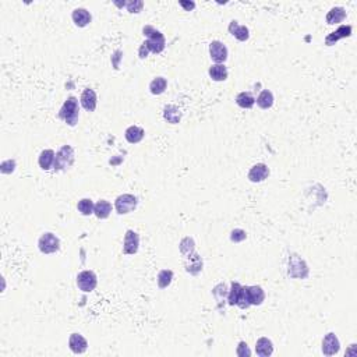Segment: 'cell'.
Masks as SVG:
<instances>
[{"label": "cell", "instance_id": "cell-31", "mask_svg": "<svg viewBox=\"0 0 357 357\" xmlns=\"http://www.w3.org/2000/svg\"><path fill=\"white\" fill-rule=\"evenodd\" d=\"M172 279H173V271H170V269H163V271H161V272L158 273V286L161 287V289H166L169 285L172 284Z\"/></svg>", "mask_w": 357, "mask_h": 357}, {"label": "cell", "instance_id": "cell-36", "mask_svg": "<svg viewBox=\"0 0 357 357\" xmlns=\"http://www.w3.org/2000/svg\"><path fill=\"white\" fill-rule=\"evenodd\" d=\"M178 4L184 9L186 11H191L196 9V3L194 1H186V0H180Z\"/></svg>", "mask_w": 357, "mask_h": 357}, {"label": "cell", "instance_id": "cell-32", "mask_svg": "<svg viewBox=\"0 0 357 357\" xmlns=\"http://www.w3.org/2000/svg\"><path fill=\"white\" fill-rule=\"evenodd\" d=\"M144 7V3L141 0H134V1H127L126 9L128 13H140Z\"/></svg>", "mask_w": 357, "mask_h": 357}, {"label": "cell", "instance_id": "cell-25", "mask_svg": "<svg viewBox=\"0 0 357 357\" xmlns=\"http://www.w3.org/2000/svg\"><path fill=\"white\" fill-rule=\"evenodd\" d=\"M163 119L168 123H170V125H178V122H180V119H181V112H180V109H178V106H165V109H163Z\"/></svg>", "mask_w": 357, "mask_h": 357}, {"label": "cell", "instance_id": "cell-3", "mask_svg": "<svg viewBox=\"0 0 357 357\" xmlns=\"http://www.w3.org/2000/svg\"><path fill=\"white\" fill-rule=\"evenodd\" d=\"M74 163V149L70 145H63L57 151L54 159V170H66Z\"/></svg>", "mask_w": 357, "mask_h": 357}, {"label": "cell", "instance_id": "cell-17", "mask_svg": "<svg viewBox=\"0 0 357 357\" xmlns=\"http://www.w3.org/2000/svg\"><path fill=\"white\" fill-rule=\"evenodd\" d=\"M352 35V25H342L339 27L335 32H331L328 36L325 38V43L328 46H332L335 45L339 39H343Z\"/></svg>", "mask_w": 357, "mask_h": 357}, {"label": "cell", "instance_id": "cell-8", "mask_svg": "<svg viewBox=\"0 0 357 357\" xmlns=\"http://www.w3.org/2000/svg\"><path fill=\"white\" fill-rule=\"evenodd\" d=\"M210 56L215 64H223L228 59V48L221 41H212L210 43Z\"/></svg>", "mask_w": 357, "mask_h": 357}, {"label": "cell", "instance_id": "cell-29", "mask_svg": "<svg viewBox=\"0 0 357 357\" xmlns=\"http://www.w3.org/2000/svg\"><path fill=\"white\" fill-rule=\"evenodd\" d=\"M236 104L243 109H251L255 104V99L250 92H240L236 96Z\"/></svg>", "mask_w": 357, "mask_h": 357}, {"label": "cell", "instance_id": "cell-24", "mask_svg": "<svg viewBox=\"0 0 357 357\" xmlns=\"http://www.w3.org/2000/svg\"><path fill=\"white\" fill-rule=\"evenodd\" d=\"M112 212V204L106 200H99L95 204L94 214L98 219H106Z\"/></svg>", "mask_w": 357, "mask_h": 357}, {"label": "cell", "instance_id": "cell-20", "mask_svg": "<svg viewBox=\"0 0 357 357\" xmlns=\"http://www.w3.org/2000/svg\"><path fill=\"white\" fill-rule=\"evenodd\" d=\"M255 353L260 357H268L273 353L272 342L268 338H260L255 343Z\"/></svg>", "mask_w": 357, "mask_h": 357}, {"label": "cell", "instance_id": "cell-27", "mask_svg": "<svg viewBox=\"0 0 357 357\" xmlns=\"http://www.w3.org/2000/svg\"><path fill=\"white\" fill-rule=\"evenodd\" d=\"M166 87H168L166 78H163V77H157V78H154V80L151 81V84H149V91H151V94L161 95L165 92Z\"/></svg>", "mask_w": 357, "mask_h": 357}, {"label": "cell", "instance_id": "cell-26", "mask_svg": "<svg viewBox=\"0 0 357 357\" xmlns=\"http://www.w3.org/2000/svg\"><path fill=\"white\" fill-rule=\"evenodd\" d=\"M208 73L214 81H225L228 78V69L225 64H212Z\"/></svg>", "mask_w": 357, "mask_h": 357}, {"label": "cell", "instance_id": "cell-33", "mask_svg": "<svg viewBox=\"0 0 357 357\" xmlns=\"http://www.w3.org/2000/svg\"><path fill=\"white\" fill-rule=\"evenodd\" d=\"M246 239H247V233L243 229H234L231 233V240L233 243H242Z\"/></svg>", "mask_w": 357, "mask_h": 357}, {"label": "cell", "instance_id": "cell-18", "mask_svg": "<svg viewBox=\"0 0 357 357\" xmlns=\"http://www.w3.org/2000/svg\"><path fill=\"white\" fill-rule=\"evenodd\" d=\"M71 18H73L74 24L77 25V27H80V28H84L87 27L91 20H92V16H91V13L88 10H85V9H75L73 11V14H71Z\"/></svg>", "mask_w": 357, "mask_h": 357}, {"label": "cell", "instance_id": "cell-21", "mask_svg": "<svg viewBox=\"0 0 357 357\" xmlns=\"http://www.w3.org/2000/svg\"><path fill=\"white\" fill-rule=\"evenodd\" d=\"M54 159H56V154L52 149H43L42 152L39 154L38 158V163L43 170H49L51 168L54 166Z\"/></svg>", "mask_w": 357, "mask_h": 357}, {"label": "cell", "instance_id": "cell-13", "mask_svg": "<svg viewBox=\"0 0 357 357\" xmlns=\"http://www.w3.org/2000/svg\"><path fill=\"white\" fill-rule=\"evenodd\" d=\"M246 297L250 305H260L263 304L265 300V293H264L261 286H246Z\"/></svg>", "mask_w": 357, "mask_h": 357}, {"label": "cell", "instance_id": "cell-16", "mask_svg": "<svg viewBox=\"0 0 357 357\" xmlns=\"http://www.w3.org/2000/svg\"><path fill=\"white\" fill-rule=\"evenodd\" d=\"M81 106L84 107L87 112H94L96 109V102H98V98H96V92L91 88H85L81 94Z\"/></svg>", "mask_w": 357, "mask_h": 357}, {"label": "cell", "instance_id": "cell-10", "mask_svg": "<svg viewBox=\"0 0 357 357\" xmlns=\"http://www.w3.org/2000/svg\"><path fill=\"white\" fill-rule=\"evenodd\" d=\"M307 264L299 257V255H292L289 260V275L292 278H297V279H304L308 275V269H300V267H305Z\"/></svg>", "mask_w": 357, "mask_h": 357}, {"label": "cell", "instance_id": "cell-11", "mask_svg": "<svg viewBox=\"0 0 357 357\" xmlns=\"http://www.w3.org/2000/svg\"><path fill=\"white\" fill-rule=\"evenodd\" d=\"M165 36L161 31H155V34L152 36H149L145 42H143V45L147 48L148 52L152 53H161L165 49Z\"/></svg>", "mask_w": 357, "mask_h": 357}, {"label": "cell", "instance_id": "cell-35", "mask_svg": "<svg viewBox=\"0 0 357 357\" xmlns=\"http://www.w3.org/2000/svg\"><path fill=\"white\" fill-rule=\"evenodd\" d=\"M237 356H240V357H249L250 355H251V352L249 350V347H247V343L246 342H240L239 343V346H237Z\"/></svg>", "mask_w": 357, "mask_h": 357}, {"label": "cell", "instance_id": "cell-5", "mask_svg": "<svg viewBox=\"0 0 357 357\" xmlns=\"http://www.w3.org/2000/svg\"><path fill=\"white\" fill-rule=\"evenodd\" d=\"M137 204H138V198L133 194H122L119 196L115 201V208L116 212L119 215H126L130 214L137 208Z\"/></svg>", "mask_w": 357, "mask_h": 357}, {"label": "cell", "instance_id": "cell-23", "mask_svg": "<svg viewBox=\"0 0 357 357\" xmlns=\"http://www.w3.org/2000/svg\"><path fill=\"white\" fill-rule=\"evenodd\" d=\"M346 18V10L343 7H332L326 14V22L329 25L339 24Z\"/></svg>", "mask_w": 357, "mask_h": 357}, {"label": "cell", "instance_id": "cell-7", "mask_svg": "<svg viewBox=\"0 0 357 357\" xmlns=\"http://www.w3.org/2000/svg\"><path fill=\"white\" fill-rule=\"evenodd\" d=\"M98 285V278L92 271H83L77 275V286L83 292H92Z\"/></svg>", "mask_w": 357, "mask_h": 357}, {"label": "cell", "instance_id": "cell-30", "mask_svg": "<svg viewBox=\"0 0 357 357\" xmlns=\"http://www.w3.org/2000/svg\"><path fill=\"white\" fill-rule=\"evenodd\" d=\"M94 208L95 204L92 202L91 198H83V200L78 201V204H77V210H78V212L81 215H84V216L92 215L94 214Z\"/></svg>", "mask_w": 357, "mask_h": 357}, {"label": "cell", "instance_id": "cell-28", "mask_svg": "<svg viewBox=\"0 0 357 357\" xmlns=\"http://www.w3.org/2000/svg\"><path fill=\"white\" fill-rule=\"evenodd\" d=\"M257 105L261 109H269L273 105V95L269 89H264L257 98Z\"/></svg>", "mask_w": 357, "mask_h": 357}, {"label": "cell", "instance_id": "cell-9", "mask_svg": "<svg viewBox=\"0 0 357 357\" xmlns=\"http://www.w3.org/2000/svg\"><path fill=\"white\" fill-rule=\"evenodd\" d=\"M140 247V234L134 231H127L123 240V252L127 255H133L138 251Z\"/></svg>", "mask_w": 357, "mask_h": 357}, {"label": "cell", "instance_id": "cell-6", "mask_svg": "<svg viewBox=\"0 0 357 357\" xmlns=\"http://www.w3.org/2000/svg\"><path fill=\"white\" fill-rule=\"evenodd\" d=\"M38 247H39V251L42 252V254H53V252L59 251L60 242H59V239L53 233L48 232V233H43L42 236L39 237Z\"/></svg>", "mask_w": 357, "mask_h": 357}, {"label": "cell", "instance_id": "cell-1", "mask_svg": "<svg viewBox=\"0 0 357 357\" xmlns=\"http://www.w3.org/2000/svg\"><path fill=\"white\" fill-rule=\"evenodd\" d=\"M180 251L183 255V261H184V267L186 271L191 275H197L201 272L202 269V260L201 257L196 252V247H194V240L186 237L180 243Z\"/></svg>", "mask_w": 357, "mask_h": 357}, {"label": "cell", "instance_id": "cell-4", "mask_svg": "<svg viewBox=\"0 0 357 357\" xmlns=\"http://www.w3.org/2000/svg\"><path fill=\"white\" fill-rule=\"evenodd\" d=\"M228 302L231 305H239L240 308H249L250 307L249 302H247V297H246L244 286H242L239 282H232L231 290L228 294Z\"/></svg>", "mask_w": 357, "mask_h": 357}, {"label": "cell", "instance_id": "cell-34", "mask_svg": "<svg viewBox=\"0 0 357 357\" xmlns=\"http://www.w3.org/2000/svg\"><path fill=\"white\" fill-rule=\"evenodd\" d=\"M14 169H16V161L14 159H7L1 163V173H4V175L13 173Z\"/></svg>", "mask_w": 357, "mask_h": 357}, {"label": "cell", "instance_id": "cell-15", "mask_svg": "<svg viewBox=\"0 0 357 357\" xmlns=\"http://www.w3.org/2000/svg\"><path fill=\"white\" fill-rule=\"evenodd\" d=\"M269 176V169L265 163H257L249 170V180L252 183H261Z\"/></svg>", "mask_w": 357, "mask_h": 357}, {"label": "cell", "instance_id": "cell-12", "mask_svg": "<svg viewBox=\"0 0 357 357\" xmlns=\"http://www.w3.org/2000/svg\"><path fill=\"white\" fill-rule=\"evenodd\" d=\"M339 350H340V343L338 336L334 332L328 334L322 340V353L325 356H335L339 353Z\"/></svg>", "mask_w": 357, "mask_h": 357}, {"label": "cell", "instance_id": "cell-22", "mask_svg": "<svg viewBox=\"0 0 357 357\" xmlns=\"http://www.w3.org/2000/svg\"><path fill=\"white\" fill-rule=\"evenodd\" d=\"M144 136H145L144 128L138 126H130L125 133V137L130 144H138L144 138Z\"/></svg>", "mask_w": 357, "mask_h": 357}, {"label": "cell", "instance_id": "cell-37", "mask_svg": "<svg viewBox=\"0 0 357 357\" xmlns=\"http://www.w3.org/2000/svg\"><path fill=\"white\" fill-rule=\"evenodd\" d=\"M119 54H122V52H120V51H116V52H115L116 59H115V57H112V59H115V62H113V66H115V69H119V60H120V56H119Z\"/></svg>", "mask_w": 357, "mask_h": 357}, {"label": "cell", "instance_id": "cell-19", "mask_svg": "<svg viewBox=\"0 0 357 357\" xmlns=\"http://www.w3.org/2000/svg\"><path fill=\"white\" fill-rule=\"evenodd\" d=\"M229 32H231L232 35L236 38V39H239V41H247L249 38H250V31H249V28L246 27V25H240L237 21H232L229 24Z\"/></svg>", "mask_w": 357, "mask_h": 357}, {"label": "cell", "instance_id": "cell-14", "mask_svg": "<svg viewBox=\"0 0 357 357\" xmlns=\"http://www.w3.org/2000/svg\"><path fill=\"white\" fill-rule=\"evenodd\" d=\"M69 346L74 355H83L88 349V342L84 336L80 334H71L69 338Z\"/></svg>", "mask_w": 357, "mask_h": 357}, {"label": "cell", "instance_id": "cell-2", "mask_svg": "<svg viewBox=\"0 0 357 357\" xmlns=\"http://www.w3.org/2000/svg\"><path fill=\"white\" fill-rule=\"evenodd\" d=\"M78 113H80V107H78V101L75 96H69L67 101L64 102L63 106L59 110V119H62L66 122V125L69 126H75L78 122Z\"/></svg>", "mask_w": 357, "mask_h": 357}]
</instances>
